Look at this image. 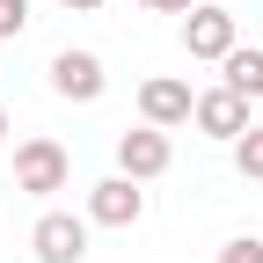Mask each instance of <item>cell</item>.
Returning a JSON list of instances; mask_svg holds the SVG:
<instances>
[{
    "mask_svg": "<svg viewBox=\"0 0 263 263\" xmlns=\"http://www.w3.org/2000/svg\"><path fill=\"white\" fill-rule=\"evenodd\" d=\"M66 176H73V161H66L59 139H22L15 146V190L51 197V190H66Z\"/></svg>",
    "mask_w": 263,
    "mask_h": 263,
    "instance_id": "1",
    "label": "cell"
},
{
    "mask_svg": "<svg viewBox=\"0 0 263 263\" xmlns=\"http://www.w3.org/2000/svg\"><path fill=\"white\" fill-rule=\"evenodd\" d=\"M168 161H176V146H168V132H154V124H139V132L117 139V176H132V183L168 176Z\"/></svg>",
    "mask_w": 263,
    "mask_h": 263,
    "instance_id": "2",
    "label": "cell"
},
{
    "mask_svg": "<svg viewBox=\"0 0 263 263\" xmlns=\"http://www.w3.org/2000/svg\"><path fill=\"white\" fill-rule=\"evenodd\" d=\"M190 110H197V95H190V81H176V73H154V81L139 88V117H146L154 132L190 124Z\"/></svg>",
    "mask_w": 263,
    "mask_h": 263,
    "instance_id": "3",
    "label": "cell"
},
{
    "mask_svg": "<svg viewBox=\"0 0 263 263\" xmlns=\"http://www.w3.org/2000/svg\"><path fill=\"white\" fill-rule=\"evenodd\" d=\"M183 51L190 59H227L234 51V8H205V0H197L183 15Z\"/></svg>",
    "mask_w": 263,
    "mask_h": 263,
    "instance_id": "4",
    "label": "cell"
},
{
    "mask_svg": "<svg viewBox=\"0 0 263 263\" xmlns=\"http://www.w3.org/2000/svg\"><path fill=\"white\" fill-rule=\"evenodd\" d=\"M139 212H146V190L132 176H110V183L88 190V219L95 227H139Z\"/></svg>",
    "mask_w": 263,
    "mask_h": 263,
    "instance_id": "5",
    "label": "cell"
},
{
    "mask_svg": "<svg viewBox=\"0 0 263 263\" xmlns=\"http://www.w3.org/2000/svg\"><path fill=\"white\" fill-rule=\"evenodd\" d=\"M29 241H37V263H81V256H88V219H73V212H44Z\"/></svg>",
    "mask_w": 263,
    "mask_h": 263,
    "instance_id": "6",
    "label": "cell"
},
{
    "mask_svg": "<svg viewBox=\"0 0 263 263\" xmlns=\"http://www.w3.org/2000/svg\"><path fill=\"white\" fill-rule=\"evenodd\" d=\"M190 124L205 132V139H241V132H249V95H234V88H212V95H197Z\"/></svg>",
    "mask_w": 263,
    "mask_h": 263,
    "instance_id": "7",
    "label": "cell"
},
{
    "mask_svg": "<svg viewBox=\"0 0 263 263\" xmlns=\"http://www.w3.org/2000/svg\"><path fill=\"white\" fill-rule=\"evenodd\" d=\"M51 88L66 95V103H95V95L110 88L103 81V59H95V51H59L51 59Z\"/></svg>",
    "mask_w": 263,
    "mask_h": 263,
    "instance_id": "8",
    "label": "cell"
},
{
    "mask_svg": "<svg viewBox=\"0 0 263 263\" xmlns=\"http://www.w3.org/2000/svg\"><path fill=\"white\" fill-rule=\"evenodd\" d=\"M219 73H227L219 88H234V95H263V51H241V44H234V51L219 59Z\"/></svg>",
    "mask_w": 263,
    "mask_h": 263,
    "instance_id": "9",
    "label": "cell"
},
{
    "mask_svg": "<svg viewBox=\"0 0 263 263\" xmlns=\"http://www.w3.org/2000/svg\"><path fill=\"white\" fill-rule=\"evenodd\" d=\"M234 168H241L249 183H263V124H249L241 139H234Z\"/></svg>",
    "mask_w": 263,
    "mask_h": 263,
    "instance_id": "10",
    "label": "cell"
},
{
    "mask_svg": "<svg viewBox=\"0 0 263 263\" xmlns=\"http://www.w3.org/2000/svg\"><path fill=\"white\" fill-rule=\"evenodd\" d=\"M212 263H263V241H256V234H241V241H227Z\"/></svg>",
    "mask_w": 263,
    "mask_h": 263,
    "instance_id": "11",
    "label": "cell"
},
{
    "mask_svg": "<svg viewBox=\"0 0 263 263\" xmlns=\"http://www.w3.org/2000/svg\"><path fill=\"white\" fill-rule=\"evenodd\" d=\"M22 22H29V0H0V37H22Z\"/></svg>",
    "mask_w": 263,
    "mask_h": 263,
    "instance_id": "12",
    "label": "cell"
},
{
    "mask_svg": "<svg viewBox=\"0 0 263 263\" xmlns=\"http://www.w3.org/2000/svg\"><path fill=\"white\" fill-rule=\"evenodd\" d=\"M139 8H154V15H190L197 0H139Z\"/></svg>",
    "mask_w": 263,
    "mask_h": 263,
    "instance_id": "13",
    "label": "cell"
},
{
    "mask_svg": "<svg viewBox=\"0 0 263 263\" xmlns=\"http://www.w3.org/2000/svg\"><path fill=\"white\" fill-rule=\"evenodd\" d=\"M59 8H103V0H59Z\"/></svg>",
    "mask_w": 263,
    "mask_h": 263,
    "instance_id": "14",
    "label": "cell"
},
{
    "mask_svg": "<svg viewBox=\"0 0 263 263\" xmlns=\"http://www.w3.org/2000/svg\"><path fill=\"white\" fill-rule=\"evenodd\" d=\"M0 139H8V110H0Z\"/></svg>",
    "mask_w": 263,
    "mask_h": 263,
    "instance_id": "15",
    "label": "cell"
}]
</instances>
